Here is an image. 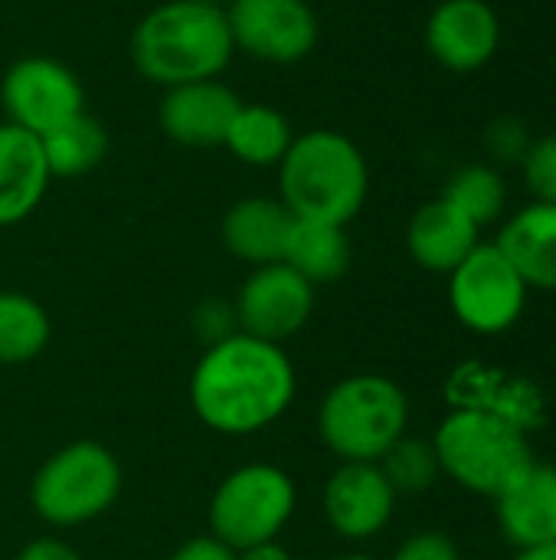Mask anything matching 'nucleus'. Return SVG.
<instances>
[{"label":"nucleus","mask_w":556,"mask_h":560,"mask_svg":"<svg viewBox=\"0 0 556 560\" xmlns=\"http://www.w3.org/2000/svg\"><path fill=\"white\" fill-rule=\"evenodd\" d=\"M298 377L282 345L229 335L203 348L187 381L197 420L220 436H256L295 404Z\"/></svg>","instance_id":"1"},{"label":"nucleus","mask_w":556,"mask_h":560,"mask_svg":"<svg viewBox=\"0 0 556 560\" xmlns=\"http://www.w3.org/2000/svg\"><path fill=\"white\" fill-rule=\"evenodd\" d=\"M134 69L157 89L220 79L236 56L226 10L200 0H164L131 30Z\"/></svg>","instance_id":"2"},{"label":"nucleus","mask_w":556,"mask_h":560,"mask_svg":"<svg viewBox=\"0 0 556 560\" xmlns=\"http://www.w3.org/2000/svg\"><path fill=\"white\" fill-rule=\"evenodd\" d=\"M275 171L279 200L295 220L347 226L370 194V164L360 144L334 128L295 135Z\"/></svg>","instance_id":"3"},{"label":"nucleus","mask_w":556,"mask_h":560,"mask_svg":"<svg viewBox=\"0 0 556 560\" xmlns=\"http://www.w3.org/2000/svg\"><path fill=\"white\" fill-rule=\"evenodd\" d=\"M433 450L446 479L485 499L508 492L537 459L518 420L488 407H456L436 430Z\"/></svg>","instance_id":"4"},{"label":"nucleus","mask_w":556,"mask_h":560,"mask_svg":"<svg viewBox=\"0 0 556 560\" xmlns=\"http://www.w3.org/2000/svg\"><path fill=\"white\" fill-rule=\"evenodd\" d=\"M410 430V397L383 374L341 377L318 404V436L338 463H380Z\"/></svg>","instance_id":"5"},{"label":"nucleus","mask_w":556,"mask_h":560,"mask_svg":"<svg viewBox=\"0 0 556 560\" xmlns=\"http://www.w3.org/2000/svg\"><path fill=\"white\" fill-rule=\"evenodd\" d=\"M121 486L118 456L95 440H75L39 463L29 482V505L49 528H82L118 502Z\"/></svg>","instance_id":"6"},{"label":"nucleus","mask_w":556,"mask_h":560,"mask_svg":"<svg viewBox=\"0 0 556 560\" xmlns=\"http://www.w3.org/2000/svg\"><path fill=\"white\" fill-rule=\"evenodd\" d=\"M298 489L295 479L272 463H246L220 479L210 499V535L246 551L252 545L279 541L295 518Z\"/></svg>","instance_id":"7"},{"label":"nucleus","mask_w":556,"mask_h":560,"mask_svg":"<svg viewBox=\"0 0 556 560\" xmlns=\"http://www.w3.org/2000/svg\"><path fill=\"white\" fill-rule=\"evenodd\" d=\"M528 282L495 243H478L449 272V308L475 335L495 338L511 331L528 308Z\"/></svg>","instance_id":"8"},{"label":"nucleus","mask_w":556,"mask_h":560,"mask_svg":"<svg viewBox=\"0 0 556 560\" xmlns=\"http://www.w3.org/2000/svg\"><path fill=\"white\" fill-rule=\"evenodd\" d=\"M3 121L43 138L69 118L88 112L85 85L72 66L56 56H20L0 75Z\"/></svg>","instance_id":"9"},{"label":"nucleus","mask_w":556,"mask_h":560,"mask_svg":"<svg viewBox=\"0 0 556 560\" xmlns=\"http://www.w3.org/2000/svg\"><path fill=\"white\" fill-rule=\"evenodd\" d=\"M223 10L236 52L249 59L295 66L318 49L321 20L308 0H229Z\"/></svg>","instance_id":"10"},{"label":"nucleus","mask_w":556,"mask_h":560,"mask_svg":"<svg viewBox=\"0 0 556 560\" xmlns=\"http://www.w3.org/2000/svg\"><path fill=\"white\" fill-rule=\"evenodd\" d=\"M315 305L318 289L285 262L256 266L233 299L239 331L272 345H285L301 335L315 315Z\"/></svg>","instance_id":"11"},{"label":"nucleus","mask_w":556,"mask_h":560,"mask_svg":"<svg viewBox=\"0 0 556 560\" xmlns=\"http://www.w3.org/2000/svg\"><path fill=\"white\" fill-rule=\"evenodd\" d=\"M397 492L377 463H341L321 492L328 528L344 541H370L397 515Z\"/></svg>","instance_id":"12"},{"label":"nucleus","mask_w":556,"mask_h":560,"mask_svg":"<svg viewBox=\"0 0 556 560\" xmlns=\"http://www.w3.org/2000/svg\"><path fill=\"white\" fill-rule=\"evenodd\" d=\"M429 56L449 72L488 66L501 46V20L488 0H439L423 30Z\"/></svg>","instance_id":"13"},{"label":"nucleus","mask_w":556,"mask_h":560,"mask_svg":"<svg viewBox=\"0 0 556 560\" xmlns=\"http://www.w3.org/2000/svg\"><path fill=\"white\" fill-rule=\"evenodd\" d=\"M242 98L223 79H200L161 89L157 125L180 148H223Z\"/></svg>","instance_id":"14"},{"label":"nucleus","mask_w":556,"mask_h":560,"mask_svg":"<svg viewBox=\"0 0 556 560\" xmlns=\"http://www.w3.org/2000/svg\"><path fill=\"white\" fill-rule=\"evenodd\" d=\"M495 518L505 541L518 551L556 545V466L534 463L495 499Z\"/></svg>","instance_id":"15"},{"label":"nucleus","mask_w":556,"mask_h":560,"mask_svg":"<svg viewBox=\"0 0 556 560\" xmlns=\"http://www.w3.org/2000/svg\"><path fill=\"white\" fill-rule=\"evenodd\" d=\"M478 243L482 230L442 194L436 200H426L406 223L410 259L426 272L449 276Z\"/></svg>","instance_id":"16"},{"label":"nucleus","mask_w":556,"mask_h":560,"mask_svg":"<svg viewBox=\"0 0 556 560\" xmlns=\"http://www.w3.org/2000/svg\"><path fill=\"white\" fill-rule=\"evenodd\" d=\"M52 174L36 135L0 121V226H16L36 213Z\"/></svg>","instance_id":"17"},{"label":"nucleus","mask_w":556,"mask_h":560,"mask_svg":"<svg viewBox=\"0 0 556 560\" xmlns=\"http://www.w3.org/2000/svg\"><path fill=\"white\" fill-rule=\"evenodd\" d=\"M292 223L295 217L279 197H242L223 213L220 236L229 256L256 269L282 262Z\"/></svg>","instance_id":"18"},{"label":"nucleus","mask_w":556,"mask_h":560,"mask_svg":"<svg viewBox=\"0 0 556 560\" xmlns=\"http://www.w3.org/2000/svg\"><path fill=\"white\" fill-rule=\"evenodd\" d=\"M495 246L511 259L528 289L556 292V203L521 207L498 233Z\"/></svg>","instance_id":"19"},{"label":"nucleus","mask_w":556,"mask_h":560,"mask_svg":"<svg viewBox=\"0 0 556 560\" xmlns=\"http://www.w3.org/2000/svg\"><path fill=\"white\" fill-rule=\"evenodd\" d=\"M351 259H354V249H351L347 226L315 223V220H295L292 223L282 262L292 266L315 289L344 279L351 269Z\"/></svg>","instance_id":"20"},{"label":"nucleus","mask_w":556,"mask_h":560,"mask_svg":"<svg viewBox=\"0 0 556 560\" xmlns=\"http://www.w3.org/2000/svg\"><path fill=\"white\" fill-rule=\"evenodd\" d=\"M295 141V128L285 112L265 102H242L223 148L249 167H279Z\"/></svg>","instance_id":"21"},{"label":"nucleus","mask_w":556,"mask_h":560,"mask_svg":"<svg viewBox=\"0 0 556 560\" xmlns=\"http://www.w3.org/2000/svg\"><path fill=\"white\" fill-rule=\"evenodd\" d=\"M39 144H43V158H46L52 180H72V177L92 174L108 158L111 138H108V128L95 115L82 112L69 118L66 125H59L56 131L43 135Z\"/></svg>","instance_id":"22"},{"label":"nucleus","mask_w":556,"mask_h":560,"mask_svg":"<svg viewBox=\"0 0 556 560\" xmlns=\"http://www.w3.org/2000/svg\"><path fill=\"white\" fill-rule=\"evenodd\" d=\"M49 338L52 322L39 299L16 289H0V364L16 368L36 361Z\"/></svg>","instance_id":"23"},{"label":"nucleus","mask_w":556,"mask_h":560,"mask_svg":"<svg viewBox=\"0 0 556 560\" xmlns=\"http://www.w3.org/2000/svg\"><path fill=\"white\" fill-rule=\"evenodd\" d=\"M442 197L449 203H456L478 230H485L505 217L508 184H505L501 171L492 164H465L449 177Z\"/></svg>","instance_id":"24"},{"label":"nucleus","mask_w":556,"mask_h":560,"mask_svg":"<svg viewBox=\"0 0 556 560\" xmlns=\"http://www.w3.org/2000/svg\"><path fill=\"white\" fill-rule=\"evenodd\" d=\"M377 466H380V472L387 476V482L393 486L397 495H423L442 476L436 450H433V440H416V436L397 440L380 456Z\"/></svg>","instance_id":"25"},{"label":"nucleus","mask_w":556,"mask_h":560,"mask_svg":"<svg viewBox=\"0 0 556 560\" xmlns=\"http://www.w3.org/2000/svg\"><path fill=\"white\" fill-rule=\"evenodd\" d=\"M521 174H524V184L534 200L556 203V131L531 141V148L521 161Z\"/></svg>","instance_id":"26"},{"label":"nucleus","mask_w":556,"mask_h":560,"mask_svg":"<svg viewBox=\"0 0 556 560\" xmlns=\"http://www.w3.org/2000/svg\"><path fill=\"white\" fill-rule=\"evenodd\" d=\"M534 135L518 115H498L485 125V151L498 164H521Z\"/></svg>","instance_id":"27"},{"label":"nucleus","mask_w":556,"mask_h":560,"mask_svg":"<svg viewBox=\"0 0 556 560\" xmlns=\"http://www.w3.org/2000/svg\"><path fill=\"white\" fill-rule=\"evenodd\" d=\"M190 325H193V335L200 338L203 348L229 338L239 331L236 325V312H233V302H220V299H203L193 315H190Z\"/></svg>","instance_id":"28"},{"label":"nucleus","mask_w":556,"mask_h":560,"mask_svg":"<svg viewBox=\"0 0 556 560\" xmlns=\"http://www.w3.org/2000/svg\"><path fill=\"white\" fill-rule=\"evenodd\" d=\"M390 560H462V551L442 532H416L406 541H400Z\"/></svg>","instance_id":"29"},{"label":"nucleus","mask_w":556,"mask_h":560,"mask_svg":"<svg viewBox=\"0 0 556 560\" xmlns=\"http://www.w3.org/2000/svg\"><path fill=\"white\" fill-rule=\"evenodd\" d=\"M167 560H239V555L213 535H197V538H187L180 548H174V555Z\"/></svg>","instance_id":"30"},{"label":"nucleus","mask_w":556,"mask_h":560,"mask_svg":"<svg viewBox=\"0 0 556 560\" xmlns=\"http://www.w3.org/2000/svg\"><path fill=\"white\" fill-rule=\"evenodd\" d=\"M13 560H85L69 541L62 538H33L29 545L20 548Z\"/></svg>","instance_id":"31"},{"label":"nucleus","mask_w":556,"mask_h":560,"mask_svg":"<svg viewBox=\"0 0 556 560\" xmlns=\"http://www.w3.org/2000/svg\"><path fill=\"white\" fill-rule=\"evenodd\" d=\"M239 560H295V555L282 545V541H265V545H252L246 551H236Z\"/></svg>","instance_id":"32"},{"label":"nucleus","mask_w":556,"mask_h":560,"mask_svg":"<svg viewBox=\"0 0 556 560\" xmlns=\"http://www.w3.org/2000/svg\"><path fill=\"white\" fill-rule=\"evenodd\" d=\"M514 560H556V545H544V548H528V551H518Z\"/></svg>","instance_id":"33"},{"label":"nucleus","mask_w":556,"mask_h":560,"mask_svg":"<svg viewBox=\"0 0 556 560\" xmlns=\"http://www.w3.org/2000/svg\"><path fill=\"white\" fill-rule=\"evenodd\" d=\"M334 560H377V558H370V555H341V558H334Z\"/></svg>","instance_id":"34"},{"label":"nucleus","mask_w":556,"mask_h":560,"mask_svg":"<svg viewBox=\"0 0 556 560\" xmlns=\"http://www.w3.org/2000/svg\"><path fill=\"white\" fill-rule=\"evenodd\" d=\"M200 3H210V7H226L229 0H200Z\"/></svg>","instance_id":"35"}]
</instances>
